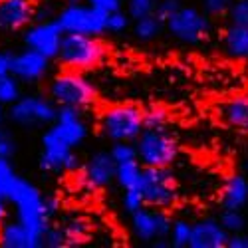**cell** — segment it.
<instances>
[{
  "instance_id": "cell-1",
  "label": "cell",
  "mask_w": 248,
  "mask_h": 248,
  "mask_svg": "<svg viewBox=\"0 0 248 248\" xmlns=\"http://www.w3.org/2000/svg\"><path fill=\"white\" fill-rule=\"evenodd\" d=\"M8 202L14 206L16 220H20L28 231L38 236H44L46 229L52 224V218L58 215L60 209V201L54 195H44L38 185L24 177H18Z\"/></svg>"
},
{
  "instance_id": "cell-2",
  "label": "cell",
  "mask_w": 248,
  "mask_h": 248,
  "mask_svg": "<svg viewBox=\"0 0 248 248\" xmlns=\"http://www.w3.org/2000/svg\"><path fill=\"white\" fill-rule=\"evenodd\" d=\"M108 60V46L101 36L64 34L58 62L68 70L92 72Z\"/></svg>"
},
{
  "instance_id": "cell-3",
  "label": "cell",
  "mask_w": 248,
  "mask_h": 248,
  "mask_svg": "<svg viewBox=\"0 0 248 248\" xmlns=\"http://www.w3.org/2000/svg\"><path fill=\"white\" fill-rule=\"evenodd\" d=\"M48 95L58 106H74L88 109L97 101V90L86 78V72L64 68L48 81Z\"/></svg>"
},
{
  "instance_id": "cell-4",
  "label": "cell",
  "mask_w": 248,
  "mask_h": 248,
  "mask_svg": "<svg viewBox=\"0 0 248 248\" xmlns=\"http://www.w3.org/2000/svg\"><path fill=\"white\" fill-rule=\"evenodd\" d=\"M143 111L135 103H115L101 111L99 115V133L109 143L113 141H137L145 129Z\"/></svg>"
},
{
  "instance_id": "cell-5",
  "label": "cell",
  "mask_w": 248,
  "mask_h": 248,
  "mask_svg": "<svg viewBox=\"0 0 248 248\" xmlns=\"http://www.w3.org/2000/svg\"><path fill=\"white\" fill-rule=\"evenodd\" d=\"M8 119L18 127H48L56 121L58 103L50 95L22 93L6 111Z\"/></svg>"
},
{
  "instance_id": "cell-6",
  "label": "cell",
  "mask_w": 248,
  "mask_h": 248,
  "mask_svg": "<svg viewBox=\"0 0 248 248\" xmlns=\"http://www.w3.org/2000/svg\"><path fill=\"white\" fill-rule=\"evenodd\" d=\"M167 30L175 40L187 46H199L213 32V16H209L202 8L197 6H181L167 22Z\"/></svg>"
},
{
  "instance_id": "cell-7",
  "label": "cell",
  "mask_w": 248,
  "mask_h": 248,
  "mask_svg": "<svg viewBox=\"0 0 248 248\" xmlns=\"http://www.w3.org/2000/svg\"><path fill=\"white\" fill-rule=\"evenodd\" d=\"M135 145L143 167H171L179 157V143L169 129H143Z\"/></svg>"
},
{
  "instance_id": "cell-8",
  "label": "cell",
  "mask_w": 248,
  "mask_h": 248,
  "mask_svg": "<svg viewBox=\"0 0 248 248\" xmlns=\"http://www.w3.org/2000/svg\"><path fill=\"white\" fill-rule=\"evenodd\" d=\"M40 155H38V169L42 173H68L79 167V159L76 155V147L58 133L54 125H48L40 137Z\"/></svg>"
},
{
  "instance_id": "cell-9",
  "label": "cell",
  "mask_w": 248,
  "mask_h": 248,
  "mask_svg": "<svg viewBox=\"0 0 248 248\" xmlns=\"http://www.w3.org/2000/svg\"><path fill=\"white\" fill-rule=\"evenodd\" d=\"M139 189L145 197V204L153 209L169 211L179 201V187L171 167H143Z\"/></svg>"
},
{
  "instance_id": "cell-10",
  "label": "cell",
  "mask_w": 248,
  "mask_h": 248,
  "mask_svg": "<svg viewBox=\"0 0 248 248\" xmlns=\"http://www.w3.org/2000/svg\"><path fill=\"white\" fill-rule=\"evenodd\" d=\"M56 20L66 34H90V36L108 34V14L93 8L88 2L66 4L56 14Z\"/></svg>"
},
{
  "instance_id": "cell-11",
  "label": "cell",
  "mask_w": 248,
  "mask_h": 248,
  "mask_svg": "<svg viewBox=\"0 0 248 248\" xmlns=\"http://www.w3.org/2000/svg\"><path fill=\"white\" fill-rule=\"evenodd\" d=\"M171 215L165 209H153V206H143L137 213L129 215V229L135 240L139 242H155L161 238H169L171 226H173Z\"/></svg>"
},
{
  "instance_id": "cell-12",
  "label": "cell",
  "mask_w": 248,
  "mask_h": 248,
  "mask_svg": "<svg viewBox=\"0 0 248 248\" xmlns=\"http://www.w3.org/2000/svg\"><path fill=\"white\" fill-rule=\"evenodd\" d=\"M64 34L66 32L60 26L56 16L48 18V20H34V22L24 30L22 42L26 48H32L40 54H44L50 60H58Z\"/></svg>"
},
{
  "instance_id": "cell-13",
  "label": "cell",
  "mask_w": 248,
  "mask_h": 248,
  "mask_svg": "<svg viewBox=\"0 0 248 248\" xmlns=\"http://www.w3.org/2000/svg\"><path fill=\"white\" fill-rule=\"evenodd\" d=\"M117 175V163L111 157L109 149H99L88 157V161L81 167V183L86 185V189L90 191H99L109 187L111 183H115Z\"/></svg>"
},
{
  "instance_id": "cell-14",
  "label": "cell",
  "mask_w": 248,
  "mask_h": 248,
  "mask_svg": "<svg viewBox=\"0 0 248 248\" xmlns=\"http://www.w3.org/2000/svg\"><path fill=\"white\" fill-rule=\"evenodd\" d=\"M81 108H74V106H58V115L52 125L58 129V133L64 137L72 147H79L81 143H86L88 135H90V125L84 117Z\"/></svg>"
},
{
  "instance_id": "cell-15",
  "label": "cell",
  "mask_w": 248,
  "mask_h": 248,
  "mask_svg": "<svg viewBox=\"0 0 248 248\" xmlns=\"http://www.w3.org/2000/svg\"><path fill=\"white\" fill-rule=\"evenodd\" d=\"M34 0H0V32H24L36 20Z\"/></svg>"
},
{
  "instance_id": "cell-16",
  "label": "cell",
  "mask_w": 248,
  "mask_h": 248,
  "mask_svg": "<svg viewBox=\"0 0 248 248\" xmlns=\"http://www.w3.org/2000/svg\"><path fill=\"white\" fill-rule=\"evenodd\" d=\"M50 64L52 60L44 54H40L32 48H26L16 52L14 56V66H12V74L22 81V84H38V81H42L48 72H50Z\"/></svg>"
},
{
  "instance_id": "cell-17",
  "label": "cell",
  "mask_w": 248,
  "mask_h": 248,
  "mask_svg": "<svg viewBox=\"0 0 248 248\" xmlns=\"http://www.w3.org/2000/svg\"><path fill=\"white\" fill-rule=\"evenodd\" d=\"M231 232L220 224L218 218L204 217L193 222V236L189 248H226Z\"/></svg>"
},
{
  "instance_id": "cell-18",
  "label": "cell",
  "mask_w": 248,
  "mask_h": 248,
  "mask_svg": "<svg viewBox=\"0 0 248 248\" xmlns=\"http://www.w3.org/2000/svg\"><path fill=\"white\" fill-rule=\"evenodd\" d=\"M217 113L226 127L240 135H248V93L226 97L217 106Z\"/></svg>"
},
{
  "instance_id": "cell-19",
  "label": "cell",
  "mask_w": 248,
  "mask_h": 248,
  "mask_svg": "<svg viewBox=\"0 0 248 248\" xmlns=\"http://www.w3.org/2000/svg\"><path fill=\"white\" fill-rule=\"evenodd\" d=\"M0 246L2 248H44L42 236L28 231L20 220H6L0 229Z\"/></svg>"
},
{
  "instance_id": "cell-20",
  "label": "cell",
  "mask_w": 248,
  "mask_h": 248,
  "mask_svg": "<svg viewBox=\"0 0 248 248\" xmlns=\"http://www.w3.org/2000/svg\"><path fill=\"white\" fill-rule=\"evenodd\" d=\"M222 209H246L248 206V175L234 173L224 181L220 189Z\"/></svg>"
},
{
  "instance_id": "cell-21",
  "label": "cell",
  "mask_w": 248,
  "mask_h": 248,
  "mask_svg": "<svg viewBox=\"0 0 248 248\" xmlns=\"http://www.w3.org/2000/svg\"><path fill=\"white\" fill-rule=\"evenodd\" d=\"M222 46L229 56L236 60H248V26L229 24L222 34Z\"/></svg>"
},
{
  "instance_id": "cell-22",
  "label": "cell",
  "mask_w": 248,
  "mask_h": 248,
  "mask_svg": "<svg viewBox=\"0 0 248 248\" xmlns=\"http://www.w3.org/2000/svg\"><path fill=\"white\" fill-rule=\"evenodd\" d=\"M64 231H66V236H68V248L70 246H79L92 238V232H93V224L90 218L86 217H70L64 220Z\"/></svg>"
},
{
  "instance_id": "cell-23",
  "label": "cell",
  "mask_w": 248,
  "mask_h": 248,
  "mask_svg": "<svg viewBox=\"0 0 248 248\" xmlns=\"http://www.w3.org/2000/svg\"><path fill=\"white\" fill-rule=\"evenodd\" d=\"M163 30H165V22L155 14L133 20V36L141 40V42H153V40L161 36Z\"/></svg>"
},
{
  "instance_id": "cell-24",
  "label": "cell",
  "mask_w": 248,
  "mask_h": 248,
  "mask_svg": "<svg viewBox=\"0 0 248 248\" xmlns=\"http://www.w3.org/2000/svg\"><path fill=\"white\" fill-rule=\"evenodd\" d=\"M141 175H143V165L139 159L133 161H125L117 165V175H115V183L123 189H137L141 183Z\"/></svg>"
},
{
  "instance_id": "cell-25",
  "label": "cell",
  "mask_w": 248,
  "mask_h": 248,
  "mask_svg": "<svg viewBox=\"0 0 248 248\" xmlns=\"http://www.w3.org/2000/svg\"><path fill=\"white\" fill-rule=\"evenodd\" d=\"M218 220L231 234L242 232L248 229V215L242 209H222L218 215Z\"/></svg>"
},
{
  "instance_id": "cell-26",
  "label": "cell",
  "mask_w": 248,
  "mask_h": 248,
  "mask_svg": "<svg viewBox=\"0 0 248 248\" xmlns=\"http://www.w3.org/2000/svg\"><path fill=\"white\" fill-rule=\"evenodd\" d=\"M191 236H193V222H189L187 218H175L169 234L171 248H189Z\"/></svg>"
},
{
  "instance_id": "cell-27",
  "label": "cell",
  "mask_w": 248,
  "mask_h": 248,
  "mask_svg": "<svg viewBox=\"0 0 248 248\" xmlns=\"http://www.w3.org/2000/svg\"><path fill=\"white\" fill-rule=\"evenodd\" d=\"M20 95H22V81L14 74L0 76V103H2L4 108H8Z\"/></svg>"
},
{
  "instance_id": "cell-28",
  "label": "cell",
  "mask_w": 248,
  "mask_h": 248,
  "mask_svg": "<svg viewBox=\"0 0 248 248\" xmlns=\"http://www.w3.org/2000/svg\"><path fill=\"white\" fill-rule=\"evenodd\" d=\"M18 177L20 175L14 171L12 161L6 159V157H0V197H4L8 201V197H10L12 189H14Z\"/></svg>"
},
{
  "instance_id": "cell-29",
  "label": "cell",
  "mask_w": 248,
  "mask_h": 248,
  "mask_svg": "<svg viewBox=\"0 0 248 248\" xmlns=\"http://www.w3.org/2000/svg\"><path fill=\"white\" fill-rule=\"evenodd\" d=\"M143 121H145V129H167L169 111L161 106H153L143 111Z\"/></svg>"
},
{
  "instance_id": "cell-30",
  "label": "cell",
  "mask_w": 248,
  "mask_h": 248,
  "mask_svg": "<svg viewBox=\"0 0 248 248\" xmlns=\"http://www.w3.org/2000/svg\"><path fill=\"white\" fill-rule=\"evenodd\" d=\"M109 153L115 159V163H125L137 159V145L135 141H113L109 145Z\"/></svg>"
},
{
  "instance_id": "cell-31",
  "label": "cell",
  "mask_w": 248,
  "mask_h": 248,
  "mask_svg": "<svg viewBox=\"0 0 248 248\" xmlns=\"http://www.w3.org/2000/svg\"><path fill=\"white\" fill-rule=\"evenodd\" d=\"M157 2L159 0H125V10L131 16V20L145 18V16L155 14Z\"/></svg>"
},
{
  "instance_id": "cell-32",
  "label": "cell",
  "mask_w": 248,
  "mask_h": 248,
  "mask_svg": "<svg viewBox=\"0 0 248 248\" xmlns=\"http://www.w3.org/2000/svg\"><path fill=\"white\" fill-rule=\"evenodd\" d=\"M145 206V197H143L141 189H123V195H121V209L125 211L127 215H133L137 213L139 209Z\"/></svg>"
},
{
  "instance_id": "cell-33",
  "label": "cell",
  "mask_w": 248,
  "mask_h": 248,
  "mask_svg": "<svg viewBox=\"0 0 248 248\" xmlns=\"http://www.w3.org/2000/svg\"><path fill=\"white\" fill-rule=\"evenodd\" d=\"M42 240H44V248H68V236L62 224H50Z\"/></svg>"
},
{
  "instance_id": "cell-34",
  "label": "cell",
  "mask_w": 248,
  "mask_h": 248,
  "mask_svg": "<svg viewBox=\"0 0 248 248\" xmlns=\"http://www.w3.org/2000/svg\"><path fill=\"white\" fill-rule=\"evenodd\" d=\"M131 22L133 20L125 8L115 10V12L108 14V34H123L131 26Z\"/></svg>"
},
{
  "instance_id": "cell-35",
  "label": "cell",
  "mask_w": 248,
  "mask_h": 248,
  "mask_svg": "<svg viewBox=\"0 0 248 248\" xmlns=\"http://www.w3.org/2000/svg\"><path fill=\"white\" fill-rule=\"evenodd\" d=\"M18 151V141L14 137V133L4 127V125H0V157H6V159H12Z\"/></svg>"
},
{
  "instance_id": "cell-36",
  "label": "cell",
  "mask_w": 248,
  "mask_h": 248,
  "mask_svg": "<svg viewBox=\"0 0 248 248\" xmlns=\"http://www.w3.org/2000/svg\"><path fill=\"white\" fill-rule=\"evenodd\" d=\"M229 24L248 26V0H232L229 10Z\"/></svg>"
},
{
  "instance_id": "cell-37",
  "label": "cell",
  "mask_w": 248,
  "mask_h": 248,
  "mask_svg": "<svg viewBox=\"0 0 248 248\" xmlns=\"http://www.w3.org/2000/svg\"><path fill=\"white\" fill-rule=\"evenodd\" d=\"M231 4H232V0H202L201 8L209 16L218 18V16H229Z\"/></svg>"
},
{
  "instance_id": "cell-38",
  "label": "cell",
  "mask_w": 248,
  "mask_h": 248,
  "mask_svg": "<svg viewBox=\"0 0 248 248\" xmlns=\"http://www.w3.org/2000/svg\"><path fill=\"white\" fill-rule=\"evenodd\" d=\"M183 6L181 0H159L157 2V8H155V16L161 18L163 22H167V20Z\"/></svg>"
},
{
  "instance_id": "cell-39",
  "label": "cell",
  "mask_w": 248,
  "mask_h": 248,
  "mask_svg": "<svg viewBox=\"0 0 248 248\" xmlns=\"http://www.w3.org/2000/svg\"><path fill=\"white\" fill-rule=\"evenodd\" d=\"M88 4H92L93 8L106 12V14H111L115 10H121L125 8V0H86Z\"/></svg>"
},
{
  "instance_id": "cell-40",
  "label": "cell",
  "mask_w": 248,
  "mask_h": 248,
  "mask_svg": "<svg viewBox=\"0 0 248 248\" xmlns=\"http://www.w3.org/2000/svg\"><path fill=\"white\" fill-rule=\"evenodd\" d=\"M14 52L10 50H0V76H8L12 74V66H14Z\"/></svg>"
},
{
  "instance_id": "cell-41",
  "label": "cell",
  "mask_w": 248,
  "mask_h": 248,
  "mask_svg": "<svg viewBox=\"0 0 248 248\" xmlns=\"http://www.w3.org/2000/svg\"><path fill=\"white\" fill-rule=\"evenodd\" d=\"M226 248H248V232L242 231V232H234V234H231Z\"/></svg>"
},
{
  "instance_id": "cell-42",
  "label": "cell",
  "mask_w": 248,
  "mask_h": 248,
  "mask_svg": "<svg viewBox=\"0 0 248 248\" xmlns=\"http://www.w3.org/2000/svg\"><path fill=\"white\" fill-rule=\"evenodd\" d=\"M8 201L4 197H0V229H2V224L8 220Z\"/></svg>"
},
{
  "instance_id": "cell-43",
  "label": "cell",
  "mask_w": 248,
  "mask_h": 248,
  "mask_svg": "<svg viewBox=\"0 0 248 248\" xmlns=\"http://www.w3.org/2000/svg\"><path fill=\"white\" fill-rule=\"evenodd\" d=\"M6 117H8V115H6V111H4V106L0 103V125L4 123V119H6Z\"/></svg>"
},
{
  "instance_id": "cell-44",
  "label": "cell",
  "mask_w": 248,
  "mask_h": 248,
  "mask_svg": "<svg viewBox=\"0 0 248 248\" xmlns=\"http://www.w3.org/2000/svg\"><path fill=\"white\" fill-rule=\"evenodd\" d=\"M76 2H84V0H66V4H76Z\"/></svg>"
},
{
  "instance_id": "cell-45",
  "label": "cell",
  "mask_w": 248,
  "mask_h": 248,
  "mask_svg": "<svg viewBox=\"0 0 248 248\" xmlns=\"http://www.w3.org/2000/svg\"><path fill=\"white\" fill-rule=\"evenodd\" d=\"M246 215H248V206H246Z\"/></svg>"
},
{
  "instance_id": "cell-46",
  "label": "cell",
  "mask_w": 248,
  "mask_h": 248,
  "mask_svg": "<svg viewBox=\"0 0 248 248\" xmlns=\"http://www.w3.org/2000/svg\"><path fill=\"white\" fill-rule=\"evenodd\" d=\"M246 175H248V173H246Z\"/></svg>"
}]
</instances>
